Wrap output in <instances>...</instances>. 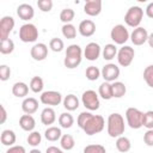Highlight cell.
I'll list each match as a JSON object with an SVG mask.
<instances>
[{"label": "cell", "instance_id": "obj_31", "mask_svg": "<svg viewBox=\"0 0 153 153\" xmlns=\"http://www.w3.org/2000/svg\"><path fill=\"white\" fill-rule=\"evenodd\" d=\"M59 124L61 128L68 129L74 124V117L69 112H62L59 116Z\"/></svg>", "mask_w": 153, "mask_h": 153}, {"label": "cell", "instance_id": "obj_27", "mask_svg": "<svg viewBox=\"0 0 153 153\" xmlns=\"http://www.w3.org/2000/svg\"><path fill=\"white\" fill-rule=\"evenodd\" d=\"M117 48L115 44L112 43H109V44H105V47L102 49V55H103V59L106 60V61H111L112 59H115V56H117Z\"/></svg>", "mask_w": 153, "mask_h": 153}, {"label": "cell", "instance_id": "obj_39", "mask_svg": "<svg viewBox=\"0 0 153 153\" xmlns=\"http://www.w3.org/2000/svg\"><path fill=\"white\" fill-rule=\"evenodd\" d=\"M143 79L146 84L153 88V65H149L143 69Z\"/></svg>", "mask_w": 153, "mask_h": 153}, {"label": "cell", "instance_id": "obj_18", "mask_svg": "<svg viewBox=\"0 0 153 153\" xmlns=\"http://www.w3.org/2000/svg\"><path fill=\"white\" fill-rule=\"evenodd\" d=\"M17 16L22 19V20H31L35 16V10L31 5L29 4H20L17 7Z\"/></svg>", "mask_w": 153, "mask_h": 153}, {"label": "cell", "instance_id": "obj_9", "mask_svg": "<svg viewBox=\"0 0 153 153\" xmlns=\"http://www.w3.org/2000/svg\"><path fill=\"white\" fill-rule=\"evenodd\" d=\"M134 56H135L134 48H131L129 45H123L117 51V62L122 67H128V66L131 65V62L134 60Z\"/></svg>", "mask_w": 153, "mask_h": 153}, {"label": "cell", "instance_id": "obj_41", "mask_svg": "<svg viewBox=\"0 0 153 153\" xmlns=\"http://www.w3.org/2000/svg\"><path fill=\"white\" fill-rule=\"evenodd\" d=\"M143 127L147 129H153V110H148L143 115Z\"/></svg>", "mask_w": 153, "mask_h": 153}, {"label": "cell", "instance_id": "obj_1", "mask_svg": "<svg viewBox=\"0 0 153 153\" xmlns=\"http://www.w3.org/2000/svg\"><path fill=\"white\" fill-rule=\"evenodd\" d=\"M78 126L85 131L86 135L92 136L100 133L105 127V121L100 115H93L90 111H82L79 114L76 120Z\"/></svg>", "mask_w": 153, "mask_h": 153}, {"label": "cell", "instance_id": "obj_29", "mask_svg": "<svg viewBox=\"0 0 153 153\" xmlns=\"http://www.w3.org/2000/svg\"><path fill=\"white\" fill-rule=\"evenodd\" d=\"M111 87H112V97L114 98H122L127 92V87L122 81L111 82Z\"/></svg>", "mask_w": 153, "mask_h": 153}, {"label": "cell", "instance_id": "obj_28", "mask_svg": "<svg viewBox=\"0 0 153 153\" xmlns=\"http://www.w3.org/2000/svg\"><path fill=\"white\" fill-rule=\"evenodd\" d=\"M98 94L105 99V100H109L112 97V87H111V82H108V81H104L103 84L99 85V88H98Z\"/></svg>", "mask_w": 153, "mask_h": 153}, {"label": "cell", "instance_id": "obj_43", "mask_svg": "<svg viewBox=\"0 0 153 153\" xmlns=\"http://www.w3.org/2000/svg\"><path fill=\"white\" fill-rule=\"evenodd\" d=\"M11 76V68L7 65H1L0 66V80L6 81Z\"/></svg>", "mask_w": 153, "mask_h": 153}, {"label": "cell", "instance_id": "obj_32", "mask_svg": "<svg viewBox=\"0 0 153 153\" xmlns=\"http://www.w3.org/2000/svg\"><path fill=\"white\" fill-rule=\"evenodd\" d=\"M74 17H75V12H74V10H72L69 7L63 8L60 12V20L63 24H71V22L74 19Z\"/></svg>", "mask_w": 153, "mask_h": 153}, {"label": "cell", "instance_id": "obj_7", "mask_svg": "<svg viewBox=\"0 0 153 153\" xmlns=\"http://www.w3.org/2000/svg\"><path fill=\"white\" fill-rule=\"evenodd\" d=\"M81 103L88 111H96L99 109V94L93 90H86L81 96Z\"/></svg>", "mask_w": 153, "mask_h": 153}, {"label": "cell", "instance_id": "obj_14", "mask_svg": "<svg viewBox=\"0 0 153 153\" xmlns=\"http://www.w3.org/2000/svg\"><path fill=\"white\" fill-rule=\"evenodd\" d=\"M30 55L35 61H43L48 56V47L44 43H36L30 49Z\"/></svg>", "mask_w": 153, "mask_h": 153}, {"label": "cell", "instance_id": "obj_4", "mask_svg": "<svg viewBox=\"0 0 153 153\" xmlns=\"http://www.w3.org/2000/svg\"><path fill=\"white\" fill-rule=\"evenodd\" d=\"M143 18V10L140 6H131L124 14V23L130 27H139Z\"/></svg>", "mask_w": 153, "mask_h": 153}, {"label": "cell", "instance_id": "obj_34", "mask_svg": "<svg viewBox=\"0 0 153 153\" xmlns=\"http://www.w3.org/2000/svg\"><path fill=\"white\" fill-rule=\"evenodd\" d=\"M44 87V82H43V79L41 76H33L31 80H30V90L33 92V93H39L42 92Z\"/></svg>", "mask_w": 153, "mask_h": 153}, {"label": "cell", "instance_id": "obj_33", "mask_svg": "<svg viewBox=\"0 0 153 153\" xmlns=\"http://www.w3.org/2000/svg\"><path fill=\"white\" fill-rule=\"evenodd\" d=\"M14 50V42L11 38L0 41V53L4 55H8L11 53H13Z\"/></svg>", "mask_w": 153, "mask_h": 153}, {"label": "cell", "instance_id": "obj_40", "mask_svg": "<svg viewBox=\"0 0 153 153\" xmlns=\"http://www.w3.org/2000/svg\"><path fill=\"white\" fill-rule=\"evenodd\" d=\"M82 153H106V149L104 146L102 145H87L85 148H84V152Z\"/></svg>", "mask_w": 153, "mask_h": 153}, {"label": "cell", "instance_id": "obj_6", "mask_svg": "<svg viewBox=\"0 0 153 153\" xmlns=\"http://www.w3.org/2000/svg\"><path fill=\"white\" fill-rule=\"evenodd\" d=\"M38 38V29L35 24L26 23L19 29V39L24 43H33Z\"/></svg>", "mask_w": 153, "mask_h": 153}, {"label": "cell", "instance_id": "obj_13", "mask_svg": "<svg viewBox=\"0 0 153 153\" xmlns=\"http://www.w3.org/2000/svg\"><path fill=\"white\" fill-rule=\"evenodd\" d=\"M147 39H148V32L142 26L134 29L133 32L130 33V41L134 45H142L147 42Z\"/></svg>", "mask_w": 153, "mask_h": 153}, {"label": "cell", "instance_id": "obj_10", "mask_svg": "<svg viewBox=\"0 0 153 153\" xmlns=\"http://www.w3.org/2000/svg\"><path fill=\"white\" fill-rule=\"evenodd\" d=\"M102 78L104 79V81H108V82H114L118 79L120 76V67L115 63H106L105 66H103L102 71Z\"/></svg>", "mask_w": 153, "mask_h": 153}, {"label": "cell", "instance_id": "obj_12", "mask_svg": "<svg viewBox=\"0 0 153 153\" xmlns=\"http://www.w3.org/2000/svg\"><path fill=\"white\" fill-rule=\"evenodd\" d=\"M14 27V19L11 16H5L0 20V41L7 39Z\"/></svg>", "mask_w": 153, "mask_h": 153}, {"label": "cell", "instance_id": "obj_38", "mask_svg": "<svg viewBox=\"0 0 153 153\" xmlns=\"http://www.w3.org/2000/svg\"><path fill=\"white\" fill-rule=\"evenodd\" d=\"M49 48H50L53 51H55V53H60V51L63 50L65 43H63V41H62L61 38L54 37V38H51L50 42H49Z\"/></svg>", "mask_w": 153, "mask_h": 153}, {"label": "cell", "instance_id": "obj_5", "mask_svg": "<svg viewBox=\"0 0 153 153\" xmlns=\"http://www.w3.org/2000/svg\"><path fill=\"white\" fill-rule=\"evenodd\" d=\"M143 115L145 112L140 111L136 108H128L126 111L127 124L131 129H140L141 127H143Z\"/></svg>", "mask_w": 153, "mask_h": 153}, {"label": "cell", "instance_id": "obj_19", "mask_svg": "<svg viewBox=\"0 0 153 153\" xmlns=\"http://www.w3.org/2000/svg\"><path fill=\"white\" fill-rule=\"evenodd\" d=\"M22 110L26 115H32L38 110V100L33 97H27L22 103Z\"/></svg>", "mask_w": 153, "mask_h": 153}, {"label": "cell", "instance_id": "obj_25", "mask_svg": "<svg viewBox=\"0 0 153 153\" xmlns=\"http://www.w3.org/2000/svg\"><path fill=\"white\" fill-rule=\"evenodd\" d=\"M29 87H30V86H27L25 82L18 81V82H16V84L12 86V93H13V96L17 97V98H24V97H26L27 93H29Z\"/></svg>", "mask_w": 153, "mask_h": 153}, {"label": "cell", "instance_id": "obj_49", "mask_svg": "<svg viewBox=\"0 0 153 153\" xmlns=\"http://www.w3.org/2000/svg\"><path fill=\"white\" fill-rule=\"evenodd\" d=\"M147 43L149 44V47L153 49V32L148 35V39H147Z\"/></svg>", "mask_w": 153, "mask_h": 153}, {"label": "cell", "instance_id": "obj_36", "mask_svg": "<svg viewBox=\"0 0 153 153\" xmlns=\"http://www.w3.org/2000/svg\"><path fill=\"white\" fill-rule=\"evenodd\" d=\"M85 75H86V79H88L90 81H96L99 76H102V73H100V71H99L98 67H96V66H88L86 68Z\"/></svg>", "mask_w": 153, "mask_h": 153}, {"label": "cell", "instance_id": "obj_22", "mask_svg": "<svg viewBox=\"0 0 153 153\" xmlns=\"http://www.w3.org/2000/svg\"><path fill=\"white\" fill-rule=\"evenodd\" d=\"M62 103H63V108L67 111H74V110H76L79 108V103L80 102H79V99H78V97L75 94L69 93L63 98Z\"/></svg>", "mask_w": 153, "mask_h": 153}, {"label": "cell", "instance_id": "obj_50", "mask_svg": "<svg viewBox=\"0 0 153 153\" xmlns=\"http://www.w3.org/2000/svg\"><path fill=\"white\" fill-rule=\"evenodd\" d=\"M29 153H42V152H41L39 149H37V148H32V149H31Z\"/></svg>", "mask_w": 153, "mask_h": 153}, {"label": "cell", "instance_id": "obj_20", "mask_svg": "<svg viewBox=\"0 0 153 153\" xmlns=\"http://www.w3.org/2000/svg\"><path fill=\"white\" fill-rule=\"evenodd\" d=\"M56 121V112L53 108L47 106L41 112V122L45 126H50Z\"/></svg>", "mask_w": 153, "mask_h": 153}, {"label": "cell", "instance_id": "obj_46", "mask_svg": "<svg viewBox=\"0 0 153 153\" xmlns=\"http://www.w3.org/2000/svg\"><path fill=\"white\" fill-rule=\"evenodd\" d=\"M145 12H146V16H147L148 18H152V19H153V2H149V4L147 5Z\"/></svg>", "mask_w": 153, "mask_h": 153}, {"label": "cell", "instance_id": "obj_16", "mask_svg": "<svg viewBox=\"0 0 153 153\" xmlns=\"http://www.w3.org/2000/svg\"><path fill=\"white\" fill-rule=\"evenodd\" d=\"M78 31L82 37H91L96 32V24L91 19L81 20L78 26Z\"/></svg>", "mask_w": 153, "mask_h": 153}, {"label": "cell", "instance_id": "obj_26", "mask_svg": "<svg viewBox=\"0 0 153 153\" xmlns=\"http://www.w3.org/2000/svg\"><path fill=\"white\" fill-rule=\"evenodd\" d=\"M116 148L121 153H127L131 148V142L127 136H120L116 139Z\"/></svg>", "mask_w": 153, "mask_h": 153}, {"label": "cell", "instance_id": "obj_15", "mask_svg": "<svg viewBox=\"0 0 153 153\" xmlns=\"http://www.w3.org/2000/svg\"><path fill=\"white\" fill-rule=\"evenodd\" d=\"M102 54V48L96 42H90L84 49V56L88 61H96Z\"/></svg>", "mask_w": 153, "mask_h": 153}, {"label": "cell", "instance_id": "obj_24", "mask_svg": "<svg viewBox=\"0 0 153 153\" xmlns=\"http://www.w3.org/2000/svg\"><path fill=\"white\" fill-rule=\"evenodd\" d=\"M61 136H62V131H61V128H59V127L50 126L44 131V137L50 142H55V141L60 140Z\"/></svg>", "mask_w": 153, "mask_h": 153}, {"label": "cell", "instance_id": "obj_23", "mask_svg": "<svg viewBox=\"0 0 153 153\" xmlns=\"http://www.w3.org/2000/svg\"><path fill=\"white\" fill-rule=\"evenodd\" d=\"M16 140H17V136H16V133L11 129H5L2 130L1 135H0V141L4 146H14L16 143Z\"/></svg>", "mask_w": 153, "mask_h": 153}, {"label": "cell", "instance_id": "obj_45", "mask_svg": "<svg viewBox=\"0 0 153 153\" xmlns=\"http://www.w3.org/2000/svg\"><path fill=\"white\" fill-rule=\"evenodd\" d=\"M6 153H26L24 146H20V145H14V146H11Z\"/></svg>", "mask_w": 153, "mask_h": 153}, {"label": "cell", "instance_id": "obj_47", "mask_svg": "<svg viewBox=\"0 0 153 153\" xmlns=\"http://www.w3.org/2000/svg\"><path fill=\"white\" fill-rule=\"evenodd\" d=\"M0 109H1V120H0V123L4 124L6 122V120H7V111H6V109H5L4 105H1Z\"/></svg>", "mask_w": 153, "mask_h": 153}, {"label": "cell", "instance_id": "obj_37", "mask_svg": "<svg viewBox=\"0 0 153 153\" xmlns=\"http://www.w3.org/2000/svg\"><path fill=\"white\" fill-rule=\"evenodd\" d=\"M26 141H27V143H29L30 146L37 147V146L41 143V141H42V135H41L38 131L33 130V131L29 133V135H27V137H26Z\"/></svg>", "mask_w": 153, "mask_h": 153}, {"label": "cell", "instance_id": "obj_35", "mask_svg": "<svg viewBox=\"0 0 153 153\" xmlns=\"http://www.w3.org/2000/svg\"><path fill=\"white\" fill-rule=\"evenodd\" d=\"M61 31H62L63 37L67 38V39H73L76 36V29L72 23L71 24H63Z\"/></svg>", "mask_w": 153, "mask_h": 153}, {"label": "cell", "instance_id": "obj_8", "mask_svg": "<svg viewBox=\"0 0 153 153\" xmlns=\"http://www.w3.org/2000/svg\"><path fill=\"white\" fill-rule=\"evenodd\" d=\"M110 38L115 42V44L124 45V43L130 38V33H129L128 29L124 25L117 24V25H115L111 29V31H110Z\"/></svg>", "mask_w": 153, "mask_h": 153}, {"label": "cell", "instance_id": "obj_48", "mask_svg": "<svg viewBox=\"0 0 153 153\" xmlns=\"http://www.w3.org/2000/svg\"><path fill=\"white\" fill-rule=\"evenodd\" d=\"M45 153H65V152H63L62 149L57 148L56 146H49V147L47 148Z\"/></svg>", "mask_w": 153, "mask_h": 153}, {"label": "cell", "instance_id": "obj_30", "mask_svg": "<svg viewBox=\"0 0 153 153\" xmlns=\"http://www.w3.org/2000/svg\"><path fill=\"white\" fill-rule=\"evenodd\" d=\"M60 146L65 151H71L75 146V140L71 134H63L60 139Z\"/></svg>", "mask_w": 153, "mask_h": 153}, {"label": "cell", "instance_id": "obj_44", "mask_svg": "<svg viewBox=\"0 0 153 153\" xmlns=\"http://www.w3.org/2000/svg\"><path fill=\"white\" fill-rule=\"evenodd\" d=\"M143 142L147 146L153 147V129H147V131L143 134Z\"/></svg>", "mask_w": 153, "mask_h": 153}, {"label": "cell", "instance_id": "obj_3", "mask_svg": "<svg viewBox=\"0 0 153 153\" xmlns=\"http://www.w3.org/2000/svg\"><path fill=\"white\" fill-rule=\"evenodd\" d=\"M82 54H84V51H82L80 45H78V44L68 45L67 49H66V56H65V60H63L65 67H67L68 69L76 68L81 63Z\"/></svg>", "mask_w": 153, "mask_h": 153}, {"label": "cell", "instance_id": "obj_42", "mask_svg": "<svg viewBox=\"0 0 153 153\" xmlns=\"http://www.w3.org/2000/svg\"><path fill=\"white\" fill-rule=\"evenodd\" d=\"M37 6L42 12H50L53 8V1L51 0H38Z\"/></svg>", "mask_w": 153, "mask_h": 153}, {"label": "cell", "instance_id": "obj_21", "mask_svg": "<svg viewBox=\"0 0 153 153\" xmlns=\"http://www.w3.org/2000/svg\"><path fill=\"white\" fill-rule=\"evenodd\" d=\"M19 126H20V128L23 130L31 133V131H33V129L36 127V121H35V118L31 115H26L25 114V115L20 116V118H19Z\"/></svg>", "mask_w": 153, "mask_h": 153}, {"label": "cell", "instance_id": "obj_11", "mask_svg": "<svg viewBox=\"0 0 153 153\" xmlns=\"http://www.w3.org/2000/svg\"><path fill=\"white\" fill-rule=\"evenodd\" d=\"M39 100L44 105L55 106V105H59L63 99H62V94L57 91H44L42 92Z\"/></svg>", "mask_w": 153, "mask_h": 153}, {"label": "cell", "instance_id": "obj_2", "mask_svg": "<svg viewBox=\"0 0 153 153\" xmlns=\"http://www.w3.org/2000/svg\"><path fill=\"white\" fill-rule=\"evenodd\" d=\"M126 129V124H124V118L121 114L118 112H114L110 114L108 117V122H106V130L110 137H120L123 135Z\"/></svg>", "mask_w": 153, "mask_h": 153}, {"label": "cell", "instance_id": "obj_17", "mask_svg": "<svg viewBox=\"0 0 153 153\" xmlns=\"http://www.w3.org/2000/svg\"><path fill=\"white\" fill-rule=\"evenodd\" d=\"M84 12L90 17H96L102 12L100 0H87L84 5Z\"/></svg>", "mask_w": 153, "mask_h": 153}]
</instances>
